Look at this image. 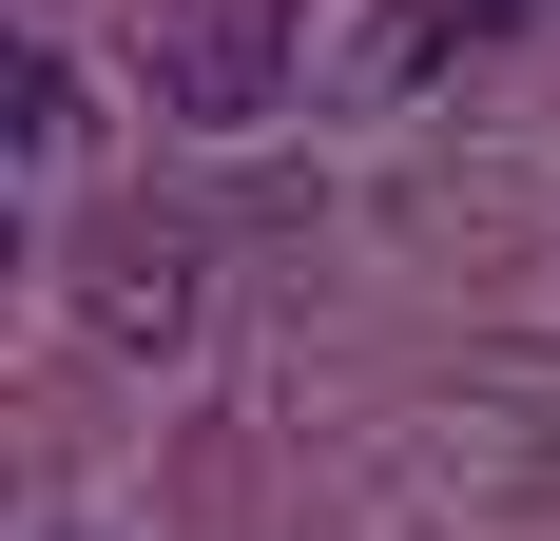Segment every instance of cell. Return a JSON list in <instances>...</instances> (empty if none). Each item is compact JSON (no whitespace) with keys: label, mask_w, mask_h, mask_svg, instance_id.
<instances>
[{"label":"cell","mask_w":560,"mask_h":541,"mask_svg":"<svg viewBox=\"0 0 560 541\" xmlns=\"http://www.w3.org/2000/svg\"><path fill=\"white\" fill-rule=\"evenodd\" d=\"M136 78H155V116H194V136H252V116L310 78V20H290V0H136Z\"/></svg>","instance_id":"6da1fadb"},{"label":"cell","mask_w":560,"mask_h":541,"mask_svg":"<svg viewBox=\"0 0 560 541\" xmlns=\"http://www.w3.org/2000/svg\"><path fill=\"white\" fill-rule=\"evenodd\" d=\"M0 270H20V214H0Z\"/></svg>","instance_id":"5b68a950"},{"label":"cell","mask_w":560,"mask_h":541,"mask_svg":"<svg viewBox=\"0 0 560 541\" xmlns=\"http://www.w3.org/2000/svg\"><path fill=\"white\" fill-rule=\"evenodd\" d=\"M522 20H541V0H406V20H387V78H445L464 39H522Z\"/></svg>","instance_id":"277c9868"},{"label":"cell","mask_w":560,"mask_h":541,"mask_svg":"<svg viewBox=\"0 0 560 541\" xmlns=\"http://www.w3.org/2000/svg\"><path fill=\"white\" fill-rule=\"evenodd\" d=\"M0 156H78V78L39 39H0Z\"/></svg>","instance_id":"3957f363"},{"label":"cell","mask_w":560,"mask_h":541,"mask_svg":"<svg viewBox=\"0 0 560 541\" xmlns=\"http://www.w3.org/2000/svg\"><path fill=\"white\" fill-rule=\"evenodd\" d=\"M78 310H97V348H194V310H213V270H194V232L174 214H97V252H78Z\"/></svg>","instance_id":"7a4b0ae2"}]
</instances>
